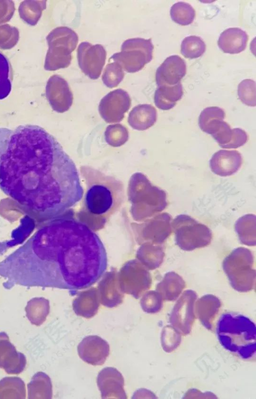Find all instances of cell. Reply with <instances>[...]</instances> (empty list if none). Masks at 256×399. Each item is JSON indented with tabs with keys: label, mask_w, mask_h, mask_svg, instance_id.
Returning <instances> with one entry per match:
<instances>
[{
	"label": "cell",
	"mask_w": 256,
	"mask_h": 399,
	"mask_svg": "<svg viewBox=\"0 0 256 399\" xmlns=\"http://www.w3.org/2000/svg\"><path fill=\"white\" fill-rule=\"evenodd\" d=\"M0 189L41 218L62 214L84 195L73 160L52 135L32 124L0 127Z\"/></svg>",
	"instance_id": "obj_1"
},
{
	"label": "cell",
	"mask_w": 256,
	"mask_h": 399,
	"mask_svg": "<svg viewBox=\"0 0 256 399\" xmlns=\"http://www.w3.org/2000/svg\"><path fill=\"white\" fill-rule=\"evenodd\" d=\"M107 267L105 248L96 234L70 218L52 220L0 262V276L8 286L88 288Z\"/></svg>",
	"instance_id": "obj_2"
},
{
	"label": "cell",
	"mask_w": 256,
	"mask_h": 399,
	"mask_svg": "<svg viewBox=\"0 0 256 399\" xmlns=\"http://www.w3.org/2000/svg\"><path fill=\"white\" fill-rule=\"evenodd\" d=\"M79 170L86 185L84 205L90 213L105 214L121 204L124 193L122 181L88 165Z\"/></svg>",
	"instance_id": "obj_3"
},
{
	"label": "cell",
	"mask_w": 256,
	"mask_h": 399,
	"mask_svg": "<svg viewBox=\"0 0 256 399\" xmlns=\"http://www.w3.org/2000/svg\"><path fill=\"white\" fill-rule=\"evenodd\" d=\"M216 333L220 345L243 360H252L256 353V327L248 317L234 312L221 315Z\"/></svg>",
	"instance_id": "obj_4"
},
{
	"label": "cell",
	"mask_w": 256,
	"mask_h": 399,
	"mask_svg": "<svg viewBox=\"0 0 256 399\" xmlns=\"http://www.w3.org/2000/svg\"><path fill=\"white\" fill-rule=\"evenodd\" d=\"M78 36L74 31L66 26L53 29L47 37L49 48L44 67L56 70L68 67L72 61V52L75 49Z\"/></svg>",
	"instance_id": "obj_5"
},
{
	"label": "cell",
	"mask_w": 256,
	"mask_h": 399,
	"mask_svg": "<svg viewBox=\"0 0 256 399\" xmlns=\"http://www.w3.org/2000/svg\"><path fill=\"white\" fill-rule=\"evenodd\" d=\"M253 266V255L244 247L234 249L222 263L224 271L232 286L240 291H248L252 287L256 276Z\"/></svg>",
	"instance_id": "obj_6"
},
{
	"label": "cell",
	"mask_w": 256,
	"mask_h": 399,
	"mask_svg": "<svg viewBox=\"0 0 256 399\" xmlns=\"http://www.w3.org/2000/svg\"><path fill=\"white\" fill-rule=\"evenodd\" d=\"M176 244L182 250L192 251L210 244L212 239L210 230L190 216L182 214L172 222Z\"/></svg>",
	"instance_id": "obj_7"
},
{
	"label": "cell",
	"mask_w": 256,
	"mask_h": 399,
	"mask_svg": "<svg viewBox=\"0 0 256 399\" xmlns=\"http://www.w3.org/2000/svg\"><path fill=\"white\" fill-rule=\"evenodd\" d=\"M153 49L150 38H130L122 43L120 52L114 54L110 59L126 72H136L152 60Z\"/></svg>",
	"instance_id": "obj_8"
},
{
	"label": "cell",
	"mask_w": 256,
	"mask_h": 399,
	"mask_svg": "<svg viewBox=\"0 0 256 399\" xmlns=\"http://www.w3.org/2000/svg\"><path fill=\"white\" fill-rule=\"evenodd\" d=\"M106 56L104 48L98 44L92 45L88 42H82L77 50L80 68L92 79H96L100 77L105 64Z\"/></svg>",
	"instance_id": "obj_9"
},
{
	"label": "cell",
	"mask_w": 256,
	"mask_h": 399,
	"mask_svg": "<svg viewBox=\"0 0 256 399\" xmlns=\"http://www.w3.org/2000/svg\"><path fill=\"white\" fill-rule=\"evenodd\" d=\"M79 357L86 363L93 366L104 364L110 354L108 343L98 336L84 338L78 347Z\"/></svg>",
	"instance_id": "obj_10"
},
{
	"label": "cell",
	"mask_w": 256,
	"mask_h": 399,
	"mask_svg": "<svg viewBox=\"0 0 256 399\" xmlns=\"http://www.w3.org/2000/svg\"><path fill=\"white\" fill-rule=\"evenodd\" d=\"M97 385L102 399L127 398L124 390V379L116 368L106 367L98 373Z\"/></svg>",
	"instance_id": "obj_11"
},
{
	"label": "cell",
	"mask_w": 256,
	"mask_h": 399,
	"mask_svg": "<svg viewBox=\"0 0 256 399\" xmlns=\"http://www.w3.org/2000/svg\"><path fill=\"white\" fill-rule=\"evenodd\" d=\"M26 364L25 356L16 351L8 335L0 333V368L10 375H18L24 370Z\"/></svg>",
	"instance_id": "obj_12"
},
{
	"label": "cell",
	"mask_w": 256,
	"mask_h": 399,
	"mask_svg": "<svg viewBox=\"0 0 256 399\" xmlns=\"http://www.w3.org/2000/svg\"><path fill=\"white\" fill-rule=\"evenodd\" d=\"M186 71V63L182 58L177 55L170 56L164 60L156 70V84L158 87L176 85L180 82Z\"/></svg>",
	"instance_id": "obj_13"
},
{
	"label": "cell",
	"mask_w": 256,
	"mask_h": 399,
	"mask_svg": "<svg viewBox=\"0 0 256 399\" xmlns=\"http://www.w3.org/2000/svg\"><path fill=\"white\" fill-rule=\"evenodd\" d=\"M242 164V157L236 150H220L210 160L211 170L220 176H230L236 173Z\"/></svg>",
	"instance_id": "obj_14"
},
{
	"label": "cell",
	"mask_w": 256,
	"mask_h": 399,
	"mask_svg": "<svg viewBox=\"0 0 256 399\" xmlns=\"http://www.w3.org/2000/svg\"><path fill=\"white\" fill-rule=\"evenodd\" d=\"M46 91L56 109L66 110L70 106L72 94L67 81L60 75H54L48 80Z\"/></svg>",
	"instance_id": "obj_15"
},
{
	"label": "cell",
	"mask_w": 256,
	"mask_h": 399,
	"mask_svg": "<svg viewBox=\"0 0 256 399\" xmlns=\"http://www.w3.org/2000/svg\"><path fill=\"white\" fill-rule=\"evenodd\" d=\"M248 36L243 30L238 27L229 28L220 35L218 44L224 52L238 53L246 48Z\"/></svg>",
	"instance_id": "obj_16"
},
{
	"label": "cell",
	"mask_w": 256,
	"mask_h": 399,
	"mask_svg": "<svg viewBox=\"0 0 256 399\" xmlns=\"http://www.w3.org/2000/svg\"><path fill=\"white\" fill-rule=\"evenodd\" d=\"M130 98L128 93L122 89H117L108 93L102 100L100 109L104 114H120L128 109Z\"/></svg>",
	"instance_id": "obj_17"
},
{
	"label": "cell",
	"mask_w": 256,
	"mask_h": 399,
	"mask_svg": "<svg viewBox=\"0 0 256 399\" xmlns=\"http://www.w3.org/2000/svg\"><path fill=\"white\" fill-rule=\"evenodd\" d=\"M182 95V86L180 82L172 86H158L154 93V103L160 109L169 110L175 106Z\"/></svg>",
	"instance_id": "obj_18"
},
{
	"label": "cell",
	"mask_w": 256,
	"mask_h": 399,
	"mask_svg": "<svg viewBox=\"0 0 256 399\" xmlns=\"http://www.w3.org/2000/svg\"><path fill=\"white\" fill-rule=\"evenodd\" d=\"M52 396V384L49 376L42 372L35 374L28 384V398L50 399Z\"/></svg>",
	"instance_id": "obj_19"
},
{
	"label": "cell",
	"mask_w": 256,
	"mask_h": 399,
	"mask_svg": "<svg viewBox=\"0 0 256 399\" xmlns=\"http://www.w3.org/2000/svg\"><path fill=\"white\" fill-rule=\"evenodd\" d=\"M50 309L48 300L42 297L34 298L25 308L26 316L32 325L39 326L46 321Z\"/></svg>",
	"instance_id": "obj_20"
},
{
	"label": "cell",
	"mask_w": 256,
	"mask_h": 399,
	"mask_svg": "<svg viewBox=\"0 0 256 399\" xmlns=\"http://www.w3.org/2000/svg\"><path fill=\"white\" fill-rule=\"evenodd\" d=\"M26 389L19 377H5L0 380V399H25Z\"/></svg>",
	"instance_id": "obj_21"
},
{
	"label": "cell",
	"mask_w": 256,
	"mask_h": 399,
	"mask_svg": "<svg viewBox=\"0 0 256 399\" xmlns=\"http://www.w3.org/2000/svg\"><path fill=\"white\" fill-rule=\"evenodd\" d=\"M235 228L242 244L248 246L256 245L255 215L246 214L240 218L236 223Z\"/></svg>",
	"instance_id": "obj_22"
},
{
	"label": "cell",
	"mask_w": 256,
	"mask_h": 399,
	"mask_svg": "<svg viewBox=\"0 0 256 399\" xmlns=\"http://www.w3.org/2000/svg\"><path fill=\"white\" fill-rule=\"evenodd\" d=\"M225 112L216 106L208 107L204 109L198 118V125L204 132L212 134L225 117Z\"/></svg>",
	"instance_id": "obj_23"
},
{
	"label": "cell",
	"mask_w": 256,
	"mask_h": 399,
	"mask_svg": "<svg viewBox=\"0 0 256 399\" xmlns=\"http://www.w3.org/2000/svg\"><path fill=\"white\" fill-rule=\"evenodd\" d=\"M170 15L175 22L182 25H187L192 22L196 16V11L190 4L180 1L171 7Z\"/></svg>",
	"instance_id": "obj_24"
},
{
	"label": "cell",
	"mask_w": 256,
	"mask_h": 399,
	"mask_svg": "<svg viewBox=\"0 0 256 399\" xmlns=\"http://www.w3.org/2000/svg\"><path fill=\"white\" fill-rule=\"evenodd\" d=\"M205 50V43L200 37L190 35L185 37L182 42L181 53L186 58H198Z\"/></svg>",
	"instance_id": "obj_25"
},
{
	"label": "cell",
	"mask_w": 256,
	"mask_h": 399,
	"mask_svg": "<svg viewBox=\"0 0 256 399\" xmlns=\"http://www.w3.org/2000/svg\"><path fill=\"white\" fill-rule=\"evenodd\" d=\"M12 69L7 57L0 51V100L6 97L12 89Z\"/></svg>",
	"instance_id": "obj_26"
},
{
	"label": "cell",
	"mask_w": 256,
	"mask_h": 399,
	"mask_svg": "<svg viewBox=\"0 0 256 399\" xmlns=\"http://www.w3.org/2000/svg\"><path fill=\"white\" fill-rule=\"evenodd\" d=\"M158 287L167 296L173 297L180 292L184 287V282L179 275L174 272H170L165 274Z\"/></svg>",
	"instance_id": "obj_27"
},
{
	"label": "cell",
	"mask_w": 256,
	"mask_h": 399,
	"mask_svg": "<svg viewBox=\"0 0 256 399\" xmlns=\"http://www.w3.org/2000/svg\"><path fill=\"white\" fill-rule=\"evenodd\" d=\"M124 73L122 66L117 62L108 63L104 71L102 80L109 88L117 86L122 80Z\"/></svg>",
	"instance_id": "obj_28"
},
{
	"label": "cell",
	"mask_w": 256,
	"mask_h": 399,
	"mask_svg": "<svg viewBox=\"0 0 256 399\" xmlns=\"http://www.w3.org/2000/svg\"><path fill=\"white\" fill-rule=\"evenodd\" d=\"M132 115L138 118L142 128L146 129L152 126L156 120V110L154 107L148 104L138 105L132 111Z\"/></svg>",
	"instance_id": "obj_29"
},
{
	"label": "cell",
	"mask_w": 256,
	"mask_h": 399,
	"mask_svg": "<svg viewBox=\"0 0 256 399\" xmlns=\"http://www.w3.org/2000/svg\"><path fill=\"white\" fill-rule=\"evenodd\" d=\"M238 93L242 103L250 106H255L256 82L253 80L246 79L243 80L238 85Z\"/></svg>",
	"instance_id": "obj_30"
},
{
	"label": "cell",
	"mask_w": 256,
	"mask_h": 399,
	"mask_svg": "<svg viewBox=\"0 0 256 399\" xmlns=\"http://www.w3.org/2000/svg\"><path fill=\"white\" fill-rule=\"evenodd\" d=\"M234 133L230 142L224 148H236L244 145L248 140V135L242 129L234 128Z\"/></svg>",
	"instance_id": "obj_31"
}]
</instances>
